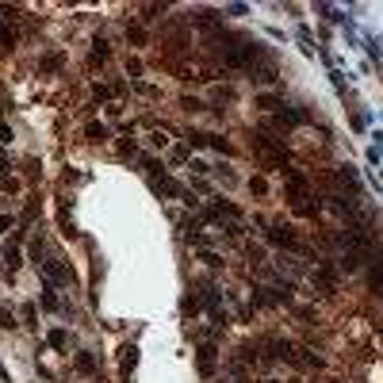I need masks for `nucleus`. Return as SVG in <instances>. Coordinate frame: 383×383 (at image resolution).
<instances>
[{
	"label": "nucleus",
	"mask_w": 383,
	"mask_h": 383,
	"mask_svg": "<svg viewBox=\"0 0 383 383\" xmlns=\"http://www.w3.org/2000/svg\"><path fill=\"white\" fill-rule=\"evenodd\" d=\"M268 242H276V246H284V249H303L299 238L288 230V226H272V230H268Z\"/></svg>",
	"instance_id": "nucleus-2"
},
{
	"label": "nucleus",
	"mask_w": 383,
	"mask_h": 383,
	"mask_svg": "<svg viewBox=\"0 0 383 383\" xmlns=\"http://www.w3.org/2000/svg\"><path fill=\"white\" fill-rule=\"evenodd\" d=\"M372 253V234L364 223H353L345 230V268H361L364 257Z\"/></svg>",
	"instance_id": "nucleus-1"
},
{
	"label": "nucleus",
	"mask_w": 383,
	"mask_h": 383,
	"mask_svg": "<svg viewBox=\"0 0 383 383\" xmlns=\"http://www.w3.org/2000/svg\"><path fill=\"white\" fill-rule=\"evenodd\" d=\"M0 43H12V35H8V31H4V27H0Z\"/></svg>",
	"instance_id": "nucleus-7"
},
{
	"label": "nucleus",
	"mask_w": 383,
	"mask_h": 383,
	"mask_svg": "<svg viewBox=\"0 0 383 383\" xmlns=\"http://www.w3.org/2000/svg\"><path fill=\"white\" fill-rule=\"evenodd\" d=\"M88 138H92V142H104V138H108V130H104V127H88Z\"/></svg>",
	"instance_id": "nucleus-5"
},
{
	"label": "nucleus",
	"mask_w": 383,
	"mask_h": 383,
	"mask_svg": "<svg viewBox=\"0 0 383 383\" xmlns=\"http://www.w3.org/2000/svg\"><path fill=\"white\" fill-rule=\"evenodd\" d=\"M77 368L81 372H92V356H77Z\"/></svg>",
	"instance_id": "nucleus-6"
},
{
	"label": "nucleus",
	"mask_w": 383,
	"mask_h": 383,
	"mask_svg": "<svg viewBox=\"0 0 383 383\" xmlns=\"http://www.w3.org/2000/svg\"><path fill=\"white\" fill-rule=\"evenodd\" d=\"M368 288H372V295H383V253L376 257V265L368 272Z\"/></svg>",
	"instance_id": "nucleus-3"
},
{
	"label": "nucleus",
	"mask_w": 383,
	"mask_h": 383,
	"mask_svg": "<svg viewBox=\"0 0 383 383\" xmlns=\"http://www.w3.org/2000/svg\"><path fill=\"white\" fill-rule=\"evenodd\" d=\"M211 361H215V349H211V345L200 349V368H203V372H211Z\"/></svg>",
	"instance_id": "nucleus-4"
}]
</instances>
